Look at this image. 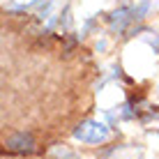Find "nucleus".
<instances>
[{"instance_id":"1","label":"nucleus","mask_w":159,"mask_h":159,"mask_svg":"<svg viewBox=\"0 0 159 159\" xmlns=\"http://www.w3.org/2000/svg\"><path fill=\"white\" fill-rule=\"evenodd\" d=\"M74 136L83 143H102V141L108 139V127L102 122H95V120H88V122L76 127Z\"/></svg>"},{"instance_id":"2","label":"nucleus","mask_w":159,"mask_h":159,"mask_svg":"<svg viewBox=\"0 0 159 159\" xmlns=\"http://www.w3.org/2000/svg\"><path fill=\"white\" fill-rule=\"evenodd\" d=\"M5 145H7V150H12V152H32L35 150V139H32V134L21 131V134L9 136Z\"/></svg>"}]
</instances>
